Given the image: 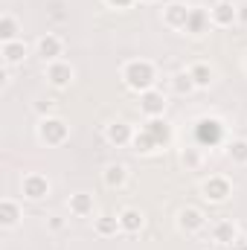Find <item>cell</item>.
I'll return each mask as SVG.
<instances>
[{"instance_id":"d4e9b609","label":"cell","mask_w":247,"mask_h":250,"mask_svg":"<svg viewBox=\"0 0 247 250\" xmlns=\"http://www.w3.org/2000/svg\"><path fill=\"white\" fill-rule=\"evenodd\" d=\"M131 148H134L137 154H154V151H157V143H154V137H151L145 128H140V131L134 134V143H131Z\"/></svg>"},{"instance_id":"d6a6232c","label":"cell","mask_w":247,"mask_h":250,"mask_svg":"<svg viewBox=\"0 0 247 250\" xmlns=\"http://www.w3.org/2000/svg\"><path fill=\"white\" fill-rule=\"evenodd\" d=\"M245 73H247V56H245Z\"/></svg>"},{"instance_id":"484cf974","label":"cell","mask_w":247,"mask_h":250,"mask_svg":"<svg viewBox=\"0 0 247 250\" xmlns=\"http://www.w3.org/2000/svg\"><path fill=\"white\" fill-rule=\"evenodd\" d=\"M169 82H172V90H175L178 96H189V93H195V90H198V87H195V82H192V76H189V70L175 73Z\"/></svg>"},{"instance_id":"8992f818","label":"cell","mask_w":247,"mask_h":250,"mask_svg":"<svg viewBox=\"0 0 247 250\" xmlns=\"http://www.w3.org/2000/svg\"><path fill=\"white\" fill-rule=\"evenodd\" d=\"M50 189H53L50 178L41 175V172H29V175H23V181H21V195H23V201H32V204L50 198Z\"/></svg>"},{"instance_id":"7a4b0ae2","label":"cell","mask_w":247,"mask_h":250,"mask_svg":"<svg viewBox=\"0 0 247 250\" xmlns=\"http://www.w3.org/2000/svg\"><path fill=\"white\" fill-rule=\"evenodd\" d=\"M35 134H38V140L44 143V146H50V148H59V146H64L67 140H70V125H67V120H62V117H41L38 120V125H35Z\"/></svg>"},{"instance_id":"4316f807","label":"cell","mask_w":247,"mask_h":250,"mask_svg":"<svg viewBox=\"0 0 247 250\" xmlns=\"http://www.w3.org/2000/svg\"><path fill=\"white\" fill-rule=\"evenodd\" d=\"M181 163L186 166V172L198 169V166H201V148H198V146H195V148H184V151H181Z\"/></svg>"},{"instance_id":"277c9868","label":"cell","mask_w":247,"mask_h":250,"mask_svg":"<svg viewBox=\"0 0 247 250\" xmlns=\"http://www.w3.org/2000/svg\"><path fill=\"white\" fill-rule=\"evenodd\" d=\"M221 140H224V123L218 117H201L195 123V143H198V148L215 146Z\"/></svg>"},{"instance_id":"cb8c5ba5","label":"cell","mask_w":247,"mask_h":250,"mask_svg":"<svg viewBox=\"0 0 247 250\" xmlns=\"http://www.w3.org/2000/svg\"><path fill=\"white\" fill-rule=\"evenodd\" d=\"M227 157L236 166H247V137H236L227 143Z\"/></svg>"},{"instance_id":"9a60e30c","label":"cell","mask_w":247,"mask_h":250,"mask_svg":"<svg viewBox=\"0 0 247 250\" xmlns=\"http://www.w3.org/2000/svg\"><path fill=\"white\" fill-rule=\"evenodd\" d=\"M212 29V21H209V9H198V6H192V12H189V21H186V35H192V38H204L206 32Z\"/></svg>"},{"instance_id":"ac0fdd59","label":"cell","mask_w":247,"mask_h":250,"mask_svg":"<svg viewBox=\"0 0 247 250\" xmlns=\"http://www.w3.org/2000/svg\"><path fill=\"white\" fill-rule=\"evenodd\" d=\"M23 221V207L15 198H3L0 201V227L3 230H15Z\"/></svg>"},{"instance_id":"7c38bea8","label":"cell","mask_w":247,"mask_h":250,"mask_svg":"<svg viewBox=\"0 0 247 250\" xmlns=\"http://www.w3.org/2000/svg\"><path fill=\"white\" fill-rule=\"evenodd\" d=\"M151 137H154V143H157V148H169L172 146V140H175V128L172 123L166 120V117H154V120H145L143 125Z\"/></svg>"},{"instance_id":"5b68a950","label":"cell","mask_w":247,"mask_h":250,"mask_svg":"<svg viewBox=\"0 0 247 250\" xmlns=\"http://www.w3.org/2000/svg\"><path fill=\"white\" fill-rule=\"evenodd\" d=\"M175 227H178L184 236H195V233H201V230L206 227V212H204L201 207L186 204V207L178 209V215H175Z\"/></svg>"},{"instance_id":"d6986e66","label":"cell","mask_w":247,"mask_h":250,"mask_svg":"<svg viewBox=\"0 0 247 250\" xmlns=\"http://www.w3.org/2000/svg\"><path fill=\"white\" fill-rule=\"evenodd\" d=\"M93 233H96L99 239H117V236L123 233L120 215H114V212H99V215L93 218Z\"/></svg>"},{"instance_id":"603a6c76","label":"cell","mask_w":247,"mask_h":250,"mask_svg":"<svg viewBox=\"0 0 247 250\" xmlns=\"http://www.w3.org/2000/svg\"><path fill=\"white\" fill-rule=\"evenodd\" d=\"M21 38V23H18V18L15 15H0V44H6V41H18Z\"/></svg>"},{"instance_id":"83f0119b","label":"cell","mask_w":247,"mask_h":250,"mask_svg":"<svg viewBox=\"0 0 247 250\" xmlns=\"http://www.w3.org/2000/svg\"><path fill=\"white\" fill-rule=\"evenodd\" d=\"M35 114L38 117H53V102L50 99H38L35 102Z\"/></svg>"},{"instance_id":"836d02e7","label":"cell","mask_w":247,"mask_h":250,"mask_svg":"<svg viewBox=\"0 0 247 250\" xmlns=\"http://www.w3.org/2000/svg\"><path fill=\"white\" fill-rule=\"evenodd\" d=\"M245 245H247V236H245Z\"/></svg>"},{"instance_id":"f546056e","label":"cell","mask_w":247,"mask_h":250,"mask_svg":"<svg viewBox=\"0 0 247 250\" xmlns=\"http://www.w3.org/2000/svg\"><path fill=\"white\" fill-rule=\"evenodd\" d=\"M47 227H50L53 233H62V230H64V218H59V215H50V218H47Z\"/></svg>"},{"instance_id":"6da1fadb","label":"cell","mask_w":247,"mask_h":250,"mask_svg":"<svg viewBox=\"0 0 247 250\" xmlns=\"http://www.w3.org/2000/svg\"><path fill=\"white\" fill-rule=\"evenodd\" d=\"M120 76H123V84L131 93H137V96L145 93V90H151L157 84V67L148 59H131V62H125Z\"/></svg>"},{"instance_id":"ba28073f","label":"cell","mask_w":247,"mask_h":250,"mask_svg":"<svg viewBox=\"0 0 247 250\" xmlns=\"http://www.w3.org/2000/svg\"><path fill=\"white\" fill-rule=\"evenodd\" d=\"M35 56H41L44 64L59 62V59L64 56V38L62 35H56V32H44V35H38V41H35Z\"/></svg>"},{"instance_id":"f1b7e54d","label":"cell","mask_w":247,"mask_h":250,"mask_svg":"<svg viewBox=\"0 0 247 250\" xmlns=\"http://www.w3.org/2000/svg\"><path fill=\"white\" fill-rule=\"evenodd\" d=\"M236 18H239V26H247V0L236 3Z\"/></svg>"},{"instance_id":"4dcf8cb0","label":"cell","mask_w":247,"mask_h":250,"mask_svg":"<svg viewBox=\"0 0 247 250\" xmlns=\"http://www.w3.org/2000/svg\"><path fill=\"white\" fill-rule=\"evenodd\" d=\"M105 3H108L111 9H131L137 0H105Z\"/></svg>"},{"instance_id":"3957f363","label":"cell","mask_w":247,"mask_h":250,"mask_svg":"<svg viewBox=\"0 0 247 250\" xmlns=\"http://www.w3.org/2000/svg\"><path fill=\"white\" fill-rule=\"evenodd\" d=\"M230 195H233V181L227 178V175H209L204 184H201V198L206 201V204H227L230 201Z\"/></svg>"},{"instance_id":"2e32d148","label":"cell","mask_w":247,"mask_h":250,"mask_svg":"<svg viewBox=\"0 0 247 250\" xmlns=\"http://www.w3.org/2000/svg\"><path fill=\"white\" fill-rule=\"evenodd\" d=\"M189 12H192V6H186V3H169L163 9V23L169 29H175V32H184L186 21H189Z\"/></svg>"},{"instance_id":"7402d4cb","label":"cell","mask_w":247,"mask_h":250,"mask_svg":"<svg viewBox=\"0 0 247 250\" xmlns=\"http://www.w3.org/2000/svg\"><path fill=\"white\" fill-rule=\"evenodd\" d=\"M102 184L108 189H123L128 184V166L125 163H108L105 169H102Z\"/></svg>"},{"instance_id":"9c48e42d","label":"cell","mask_w":247,"mask_h":250,"mask_svg":"<svg viewBox=\"0 0 247 250\" xmlns=\"http://www.w3.org/2000/svg\"><path fill=\"white\" fill-rule=\"evenodd\" d=\"M209 21L215 29H230V26H239V18H236V0H215L209 6Z\"/></svg>"},{"instance_id":"5bb4252c","label":"cell","mask_w":247,"mask_h":250,"mask_svg":"<svg viewBox=\"0 0 247 250\" xmlns=\"http://www.w3.org/2000/svg\"><path fill=\"white\" fill-rule=\"evenodd\" d=\"M0 59H3V67H18V64H23L26 59H29V47H26V41L18 38V41H6V44H0Z\"/></svg>"},{"instance_id":"1f68e13d","label":"cell","mask_w":247,"mask_h":250,"mask_svg":"<svg viewBox=\"0 0 247 250\" xmlns=\"http://www.w3.org/2000/svg\"><path fill=\"white\" fill-rule=\"evenodd\" d=\"M140 3H157V0H140Z\"/></svg>"},{"instance_id":"52a82bcc","label":"cell","mask_w":247,"mask_h":250,"mask_svg":"<svg viewBox=\"0 0 247 250\" xmlns=\"http://www.w3.org/2000/svg\"><path fill=\"white\" fill-rule=\"evenodd\" d=\"M140 114L145 117V120H154V117H166V108H169V99H166V93L163 90H157V87H151V90H145V93H140Z\"/></svg>"},{"instance_id":"44dd1931","label":"cell","mask_w":247,"mask_h":250,"mask_svg":"<svg viewBox=\"0 0 247 250\" xmlns=\"http://www.w3.org/2000/svg\"><path fill=\"white\" fill-rule=\"evenodd\" d=\"M189 76H192V82H195L198 90H209L212 82H215V67L209 62H195L189 67Z\"/></svg>"},{"instance_id":"e0dca14e","label":"cell","mask_w":247,"mask_h":250,"mask_svg":"<svg viewBox=\"0 0 247 250\" xmlns=\"http://www.w3.org/2000/svg\"><path fill=\"white\" fill-rule=\"evenodd\" d=\"M67 209H70L73 218H90L93 209H96V201H93L90 192H73L70 201H67Z\"/></svg>"},{"instance_id":"ffe728a7","label":"cell","mask_w":247,"mask_h":250,"mask_svg":"<svg viewBox=\"0 0 247 250\" xmlns=\"http://www.w3.org/2000/svg\"><path fill=\"white\" fill-rule=\"evenodd\" d=\"M117 215H120V227H123V233H128V236L143 233V227H145V212H143V209H137V207H125V209H120Z\"/></svg>"},{"instance_id":"8fae6325","label":"cell","mask_w":247,"mask_h":250,"mask_svg":"<svg viewBox=\"0 0 247 250\" xmlns=\"http://www.w3.org/2000/svg\"><path fill=\"white\" fill-rule=\"evenodd\" d=\"M73 79H76V70H73V64L59 59V62L47 64V82L56 87V90H67L70 84H73Z\"/></svg>"},{"instance_id":"30bf717a","label":"cell","mask_w":247,"mask_h":250,"mask_svg":"<svg viewBox=\"0 0 247 250\" xmlns=\"http://www.w3.org/2000/svg\"><path fill=\"white\" fill-rule=\"evenodd\" d=\"M134 125L125 123V120H114V123L105 125V140H108V146H114V148H128L131 143H134Z\"/></svg>"},{"instance_id":"4fadbf2b","label":"cell","mask_w":247,"mask_h":250,"mask_svg":"<svg viewBox=\"0 0 247 250\" xmlns=\"http://www.w3.org/2000/svg\"><path fill=\"white\" fill-rule=\"evenodd\" d=\"M209 236H212V242H215L218 248H233V245L239 242V227H236V221L221 218V221H215V224L209 227Z\"/></svg>"}]
</instances>
